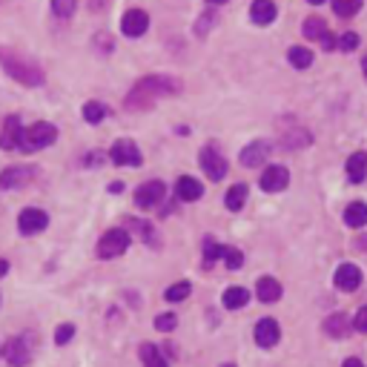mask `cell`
Wrapping results in <instances>:
<instances>
[{"label": "cell", "instance_id": "cell-1", "mask_svg": "<svg viewBox=\"0 0 367 367\" xmlns=\"http://www.w3.org/2000/svg\"><path fill=\"white\" fill-rule=\"evenodd\" d=\"M181 84L172 78H158V75H149V78L138 81L132 86V92L126 95V106L129 109H149L158 98H167V95H178Z\"/></svg>", "mask_w": 367, "mask_h": 367}, {"label": "cell", "instance_id": "cell-2", "mask_svg": "<svg viewBox=\"0 0 367 367\" xmlns=\"http://www.w3.org/2000/svg\"><path fill=\"white\" fill-rule=\"evenodd\" d=\"M0 61H3L6 72L12 75L15 81H21L26 86H41L44 84V72L37 64L26 61V57H21L17 52H9V49H0Z\"/></svg>", "mask_w": 367, "mask_h": 367}, {"label": "cell", "instance_id": "cell-3", "mask_svg": "<svg viewBox=\"0 0 367 367\" xmlns=\"http://www.w3.org/2000/svg\"><path fill=\"white\" fill-rule=\"evenodd\" d=\"M57 138V129L46 121H37L32 124L29 129H23L21 135V149L23 152H37V149H44V147H52Z\"/></svg>", "mask_w": 367, "mask_h": 367}, {"label": "cell", "instance_id": "cell-4", "mask_svg": "<svg viewBox=\"0 0 367 367\" xmlns=\"http://www.w3.org/2000/svg\"><path fill=\"white\" fill-rule=\"evenodd\" d=\"M129 247V233L126 229H109V233H104V238L98 241V256L101 258H118L126 253Z\"/></svg>", "mask_w": 367, "mask_h": 367}, {"label": "cell", "instance_id": "cell-5", "mask_svg": "<svg viewBox=\"0 0 367 367\" xmlns=\"http://www.w3.org/2000/svg\"><path fill=\"white\" fill-rule=\"evenodd\" d=\"M109 158L118 164V167H141V149L135 147V141L121 138V141H115Z\"/></svg>", "mask_w": 367, "mask_h": 367}, {"label": "cell", "instance_id": "cell-6", "mask_svg": "<svg viewBox=\"0 0 367 367\" xmlns=\"http://www.w3.org/2000/svg\"><path fill=\"white\" fill-rule=\"evenodd\" d=\"M164 192H167V187L161 181H147L138 187V192H135V204L141 209H152L164 201Z\"/></svg>", "mask_w": 367, "mask_h": 367}, {"label": "cell", "instance_id": "cell-7", "mask_svg": "<svg viewBox=\"0 0 367 367\" xmlns=\"http://www.w3.org/2000/svg\"><path fill=\"white\" fill-rule=\"evenodd\" d=\"M46 224H49V216L44 209H23L21 212V218H17V227H21V233L23 236H37V233H44L46 229Z\"/></svg>", "mask_w": 367, "mask_h": 367}, {"label": "cell", "instance_id": "cell-8", "mask_svg": "<svg viewBox=\"0 0 367 367\" xmlns=\"http://www.w3.org/2000/svg\"><path fill=\"white\" fill-rule=\"evenodd\" d=\"M201 169L207 172V178L221 181V178L227 176V161H224L212 147H204V149H201Z\"/></svg>", "mask_w": 367, "mask_h": 367}, {"label": "cell", "instance_id": "cell-9", "mask_svg": "<svg viewBox=\"0 0 367 367\" xmlns=\"http://www.w3.org/2000/svg\"><path fill=\"white\" fill-rule=\"evenodd\" d=\"M149 26V15L144 9H129L124 17H121V32L126 37H141Z\"/></svg>", "mask_w": 367, "mask_h": 367}, {"label": "cell", "instance_id": "cell-10", "mask_svg": "<svg viewBox=\"0 0 367 367\" xmlns=\"http://www.w3.org/2000/svg\"><path fill=\"white\" fill-rule=\"evenodd\" d=\"M3 359L12 367H26L29 359H32V347L26 344V339H9L6 347H3Z\"/></svg>", "mask_w": 367, "mask_h": 367}, {"label": "cell", "instance_id": "cell-11", "mask_svg": "<svg viewBox=\"0 0 367 367\" xmlns=\"http://www.w3.org/2000/svg\"><path fill=\"white\" fill-rule=\"evenodd\" d=\"M21 135H23L21 118H17V115H9L3 121V129H0V149H17L21 147Z\"/></svg>", "mask_w": 367, "mask_h": 367}, {"label": "cell", "instance_id": "cell-12", "mask_svg": "<svg viewBox=\"0 0 367 367\" xmlns=\"http://www.w3.org/2000/svg\"><path fill=\"white\" fill-rule=\"evenodd\" d=\"M258 184H261L264 192H281V189L290 184V172H287L284 167H276V164H273V167L264 169V176H261Z\"/></svg>", "mask_w": 367, "mask_h": 367}, {"label": "cell", "instance_id": "cell-13", "mask_svg": "<svg viewBox=\"0 0 367 367\" xmlns=\"http://www.w3.org/2000/svg\"><path fill=\"white\" fill-rule=\"evenodd\" d=\"M32 178H35V169L32 167H9V169H3V176H0V189L23 187Z\"/></svg>", "mask_w": 367, "mask_h": 367}, {"label": "cell", "instance_id": "cell-14", "mask_svg": "<svg viewBox=\"0 0 367 367\" xmlns=\"http://www.w3.org/2000/svg\"><path fill=\"white\" fill-rule=\"evenodd\" d=\"M279 339H281V327H279L276 319H261V321L256 324V341H258L261 347H276Z\"/></svg>", "mask_w": 367, "mask_h": 367}, {"label": "cell", "instance_id": "cell-15", "mask_svg": "<svg viewBox=\"0 0 367 367\" xmlns=\"http://www.w3.org/2000/svg\"><path fill=\"white\" fill-rule=\"evenodd\" d=\"M361 284V270L356 264H341L336 270V287L344 290V293H353V290H359Z\"/></svg>", "mask_w": 367, "mask_h": 367}, {"label": "cell", "instance_id": "cell-16", "mask_svg": "<svg viewBox=\"0 0 367 367\" xmlns=\"http://www.w3.org/2000/svg\"><path fill=\"white\" fill-rule=\"evenodd\" d=\"M250 17H253V23L258 26H267L276 21V3L273 0H253V6H250Z\"/></svg>", "mask_w": 367, "mask_h": 367}, {"label": "cell", "instance_id": "cell-17", "mask_svg": "<svg viewBox=\"0 0 367 367\" xmlns=\"http://www.w3.org/2000/svg\"><path fill=\"white\" fill-rule=\"evenodd\" d=\"M267 156H270V144H267V141H256V144L244 147L241 164H244V167H258V164L267 161Z\"/></svg>", "mask_w": 367, "mask_h": 367}, {"label": "cell", "instance_id": "cell-18", "mask_svg": "<svg viewBox=\"0 0 367 367\" xmlns=\"http://www.w3.org/2000/svg\"><path fill=\"white\" fill-rule=\"evenodd\" d=\"M350 327L353 324H350V319H347L344 313H333L330 319L324 321V333L330 336V339H344L347 333H350Z\"/></svg>", "mask_w": 367, "mask_h": 367}, {"label": "cell", "instance_id": "cell-19", "mask_svg": "<svg viewBox=\"0 0 367 367\" xmlns=\"http://www.w3.org/2000/svg\"><path fill=\"white\" fill-rule=\"evenodd\" d=\"M256 293H258V299H261L264 304H273V301L281 299V284H279L276 279L264 276V279H258V284H256Z\"/></svg>", "mask_w": 367, "mask_h": 367}, {"label": "cell", "instance_id": "cell-20", "mask_svg": "<svg viewBox=\"0 0 367 367\" xmlns=\"http://www.w3.org/2000/svg\"><path fill=\"white\" fill-rule=\"evenodd\" d=\"M367 176V152H353L350 161H347V178L353 184H361Z\"/></svg>", "mask_w": 367, "mask_h": 367}, {"label": "cell", "instance_id": "cell-21", "mask_svg": "<svg viewBox=\"0 0 367 367\" xmlns=\"http://www.w3.org/2000/svg\"><path fill=\"white\" fill-rule=\"evenodd\" d=\"M176 192H178V198L181 201H198L201 196H204V187L196 181V178H178V184H176Z\"/></svg>", "mask_w": 367, "mask_h": 367}, {"label": "cell", "instance_id": "cell-22", "mask_svg": "<svg viewBox=\"0 0 367 367\" xmlns=\"http://www.w3.org/2000/svg\"><path fill=\"white\" fill-rule=\"evenodd\" d=\"M344 224L353 227V229L364 227V224H367V204H364V201H353L350 207L344 209Z\"/></svg>", "mask_w": 367, "mask_h": 367}, {"label": "cell", "instance_id": "cell-23", "mask_svg": "<svg viewBox=\"0 0 367 367\" xmlns=\"http://www.w3.org/2000/svg\"><path fill=\"white\" fill-rule=\"evenodd\" d=\"M244 201H247V184H233V187L227 189V196H224V204H227V209L238 212V209L244 207Z\"/></svg>", "mask_w": 367, "mask_h": 367}, {"label": "cell", "instance_id": "cell-24", "mask_svg": "<svg viewBox=\"0 0 367 367\" xmlns=\"http://www.w3.org/2000/svg\"><path fill=\"white\" fill-rule=\"evenodd\" d=\"M141 361H144V367H167V359L161 356V347L149 344V341L141 344Z\"/></svg>", "mask_w": 367, "mask_h": 367}, {"label": "cell", "instance_id": "cell-25", "mask_svg": "<svg viewBox=\"0 0 367 367\" xmlns=\"http://www.w3.org/2000/svg\"><path fill=\"white\" fill-rule=\"evenodd\" d=\"M250 301V293L244 287H229L224 290V307L227 310H238V307H244Z\"/></svg>", "mask_w": 367, "mask_h": 367}, {"label": "cell", "instance_id": "cell-26", "mask_svg": "<svg viewBox=\"0 0 367 367\" xmlns=\"http://www.w3.org/2000/svg\"><path fill=\"white\" fill-rule=\"evenodd\" d=\"M287 57H290V64H293L296 69H307L313 64V52L310 49H304V46H293L287 52Z\"/></svg>", "mask_w": 367, "mask_h": 367}, {"label": "cell", "instance_id": "cell-27", "mask_svg": "<svg viewBox=\"0 0 367 367\" xmlns=\"http://www.w3.org/2000/svg\"><path fill=\"white\" fill-rule=\"evenodd\" d=\"M109 115V109L104 106V104H98V101H89L86 106H84V118H86V124H101L104 118Z\"/></svg>", "mask_w": 367, "mask_h": 367}, {"label": "cell", "instance_id": "cell-28", "mask_svg": "<svg viewBox=\"0 0 367 367\" xmlns=\"http://www.w3.org/2000/svg\"><path fill=\"white\" fill-rule=\"evenodd\" d=\"M327 32H330V29L324 26L321 17H307V21H304V35H307V37H313V41H321V37H324Z\"/></svg>", "mask_w": 367, "mask_h": 367}, {"label": "cell", "instance_id": "cell-29", "mask_svg": "<svg viewBox=\"0 0 367 367\" xmlns=\"http://www.w3.org/2000/svg\"><path fill=\"white\" fill-rule=\"evenodd\" d=\"M361 9V0H333V12L339 17H353Z\"/></svg>", "mask_w": 367, "mask_h": 367}, {"label": "cell", "instance_id": "cell-30", "mask_svg": "<svg viewBox=\"0 0 367 367\" xmlns=\"http://www.w3.org/2000/svg\"><path fill=\"white\" fill-rule=\"evenodd\" d=\"M221 258H224V264H227L229 270H238V267L244 264V256H241V250H236V247H224Z\"/></svg>", "mask_w": 367, "mask_h": 367}, {"label": "cell", "instance_id": "cell-31", "mask_svg": "<svg viewBox=\"0 0 367 367\" xmlns=\"http://www.w3.org/2000/svg\"><path fill=\"white\" fill-rule=\"evenodd\" d=\"M189 281H178V284H172L169 290H167V301H184L187 296H189Z\"/></svg>", "mask_w": 367, "mask_h": 367}, {"label": "cell", "instance_id": "cell-32", "mask_svg": "<svg viewBox=\"0 0 367 367\" xmlns=\"http://www.w3.org/2000/svg\"><path fill=\"white\" fill-rule=\"evenodd\" d=\"M75 6H78V0H52V12L57 17H72Z\"/></svg>", "mask_w": 367, "mask_h": 367}, {"label": "cell", "instance_id": "cell-33", "mask_svg": "<svg viewBox=\"0 0 367 367\" xmlns=\"http://www.w3.org/2000/svg\"><path fill=\"white\" fill-rule=\"evenodd\" d=\"M336 44H339V49H341V52H353V49L359 46V35H356V32H344Z\"/></svg>", "mask_w": 367, "mask_h": 367}, {"label": "cell", "instance_id": "cell-34", "mask_svg": "<svg viewBox=\"0 0 367 367\" xmlns=\"http://www.w3.org/2000/svg\"><path fill=\"white\" fill-rule=\"evenodd\" d=\"M221 253H224V247H218L212 238H207V244H204V261H207V264H212L216 258H221Z\"/></svg>", "mask_w": 367, "mask_h": 367}, {"label": "cell", "instance_id": "cell-35", "mask_svg": "<svg viewBox=\"0 0 367 367\" xmlns=\"http://www.w3.org/2000/svg\"><path fill=\"white\" fill-rule=\"evenodd\" d=\"M176 324H178V319H176V316H172V313H164V316H158V319H156V330L169 333V330H176Z\"/></svg>", "mask_w": 367, "mask_h": 367}, {"label": "cell", "instance_id": "cell-36", "mask_svg": "<svg viewBox=\"0 0 367 367\" xmlns=\"http://www.w3.org/2000/svg\"><path fill=\"white\" fill-rule=\"evenodd\" d=\"M72 336H75V327H72V324H61V327L55 330V341H57V344H66Z\"/></svg>", "mask_w": 367, "mask_h": 367}, {"label": "cell", "instance_id": "cell-37", "mask_svg": "<svg viewBox=\"0 0 367 367\" xmlns=\"http://www.w3.org/2000/svg\"><path fill=\"white\" fill-rule=\"evenodd\" d=\"M353 330L367 333V307H361V310L356 313V319H353Z\"/></svg>", "mask_w": 367, "mask_h": 367}, {"label": "cell", "instance_id": "cell-38", "mask_svg": "<svg viewBox=\"0 0 367 367\" xmlns=\"http://www.w3.org/2000/svg\"><path fill=\"white\" fill-rule=\"evenodd\" d=\"M212 23H216V15H201V21H198V35H204V32H209L212 29Z\"/></svg>", "mask_w": 367, "mask_h": 367}, {"label": "cell", "instance_id": "cell-39", "mask_svg": "<svg viewBox=\"0 0 367 367\" xmlns=\"http://www.w3.org/2000/svg\"><path fill=\"white\" fill-rule=\"evenodd\" d=\"M109 3V0H89V9H95V12H101L104 6Z\"/></svg>", "mask_w": 367, "mask_h": 367}, {"label": "cell", "instance_id": "cell-40", "mask_svg": "<svg viewBox=\"0 0 367 367\" xmlns=\"http://www.w3.org/2000/svg\"><path fill=\"white\" fill-rule=\"evenodd\" d=\"M341 367H364V364H361L359 359H344V364H341Z\"/></svg>", "mask_w": 367, "mask_h": 367}, {"label": "cell", "instance_id": "cell-41", "mask_svg": "<svg viewBox=\"0 0 367 367\" xmlns=\"http://www.w3.org/2000/svg\"><path fill=\"white\" fill-rule=\"evenodd\" d=\"M86 164H89V167H95V164H101V152H95V156H89V158H86Z\"/></svg>", "mask_w": 367, "mask_h": 367}, {"label": "cell", "instance_id": "cell-42", "mask_svg": "<svg viewBox=\"0 0 367 367\" xmlns=\"http://www.w3.org/2000/svg\"><path fill=\"white\" fill-rule=\"evenodd\" d=\"M6 273H9V264H6V261H3V258H0V279H3V276H6Z\"/></svg>", "mask_w": 367, "mask_h": 367}, {"label": "cell", "instance_id": "cell-43", "mask_svg": "<svg viewBox=\"0 0 367 367\" xmlns=\"http://www.w3.org/2000/svg\"><path fill=\"white\" fill-rule=\"evenodd\" d=\"M207 3H212V6H221V3H227V0H207Z\"/></svg>", "mask_w": 367, "mask_h": 367}, {"label": "cell", "instance_id": "cell-44", "mask_svg": "<svg viewBox=\"0 0 367 367\" xmlns=\"http://www.w3.org/2000/svg\"><path fill=\"white\" fill-rule=\"evenodd\" d=\"M361 66H364V81H367V55H364V61H361Z\"/></svg>", "mask_w": 367, "mask_h": 367}, {"label": "cell", "instance_id": "cell-45", "mask_svg": "<svg viewBox=\"0 0 367 367\" xmlns=\"http://www.w3.org/2000/svg\"><path fill=\"white\" fill-rule=\"evenodd\" d=\"M307 3H313V6H321V3H324V0H307Z\"/></svg>", "mask_w": 367, "mask_h": 367}, {"label": "cell", "instance_id": "cell-46", "mask_svg": "<svg viewBox=\"0 0 367 367\" xmlns=\"http://www.w3.org/2000/svg\"><path fill=\"white\" fill-rule=\"evenodd\" d=\"M221 367H236V364H221Z\"/></svg>", "mask_w": 367, "mask_h": 367}]
</instances>
